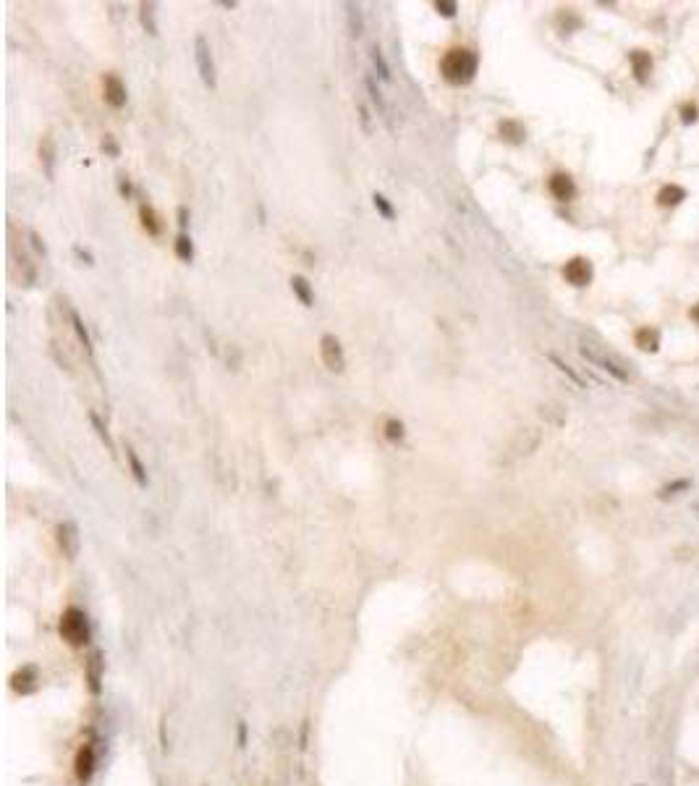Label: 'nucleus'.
Masks as SVG:
<instances>
[{
    "mask_svg": "<svg viewBox=\"0 0 699 786\" xmlns=\"http://www.w3.org/2000/svg\"><path fill=\"white\" fill-rule=\"evenodd\" d=\"M476 66H479V58H476L474 50H469V47H456V50H450V53H446L443 63H440L443 76H446L448 82H453V84H466V82H472L474 74H476Z\"/></svg>",
    "mask_w": 699,
    "mask_h": 786,
    "instance_id": "obj_1",
    "label": "nucleus"
},
{
    "mask_svg": "<svg viewBox=\"0 0 699 786\" xmlns=\"http://www.w3.org/2000/svg\"><path fill=\"white\" fill-rule=\"evenodd\" d=\"M194 58H196V69H199V76L202 82L207 84L209 89L218 84V76H215V60H212V50H209V42L199 34L194 40Z\"/></svg>",
    "mask_w": 699,
    "mask_h": 786,
    "instance_id": "obj_2",
    "label": "nucleus"
},
{
    "mask_svg": "<svg viewBox=\"0 0 699 786\" xmlns=\"http://www.w3.org/2000/svg\"><path fill=\"white\" fill-rule=\"evenodd\" d=\"M320 352H322V362L327 365V370L343 372V367H346V356H343V346L335 336L325 333V336L320 339Z\"/></svg>",
    "mask_w": 699,
    "mask_h": 786,
    "instance_id": "obj_3",
    "label": "nucleus"
},
{
    "mask_svg": "<svg viewBox=\"0 0 699 786\" xmlns=\"http://www.w3.org/2000/svg\"><path fill=\"white\" fill-rule=\"evenodd\" d=\"M563 275L571 286H587V283L592 281V265H589V260H584V257H574V260L565 262Z\"/></svg>",
    "mask_w": 699,
    "mask_h": 786,
    "instance_id": "obj_4",
    "label": "nucleus"
},
{
    "mask_svg": "<svg viewBox=\"0 0 699 786\" xmlns=\"http://www.w3.org/2000/svg\"><path fill=\"white\" fill-rule=\"evenodd\" d=\"M548 189H550V194L555 199L568 202V199H574V194H576V184H574V178L568 176V173H555V176H550V181H548Z\"/></svg>",
    "mask_w": 699,
    "mask_h": 786,
    "instance_id": "obj_5",
    "label": "nucleus"
},
{
    "mask_svg": "<svg viewBox=\"0 0 699 786\" xmlns=\"http://www.w3.org/2000/svg\"><path fill=\"white\" fill-rule=\"evenodd\" d=\"M105 100L116 110H120L126 105V87H123V82L116 74L105 76Z\"/></svg>",
    "mask_w": 699,
    "mask_h": 786,
    "instance_id": "obj_6",
    "label": "nucleus"
},
{
    "mask_svg": "<svg viewBox=\"0 0 699 786\" xmlns=\"http://www.w3.org/2000/svg\"><path fill=\"white\" fill-rule=\"evenodd\" d=\"M628 60H631V71H634V79L637 82H647V76L652 74V56L647 50H631L628 53Z\"/></svg>",
    "mask_w": 699,
    "mask_h": 786,
    "instance_id": "obj_7",
    "label": "nucleus"
},
{
    "mask_svg": "<svg viewBox=\"0 0 699 786\" xmlns=\"http://www.w3.org/2000/svg\"><path fill=\"white\" fill-rule=\"evenodd\" d=\"M581 354L587 356V359H592V362H595V365H600V367H602V370H608L610 375H615V378H618V380H628V375H626V370H621V367H618V365H615V362H613V359H608V356L597 354V352H592V349H587V346H584V349H581Z\"/></svg>",
    "mask_w": 699,
    "mask_h": 786,
    "instance_id": "obj_8",
    "label": "nucleus"
},
{
    "mask_svg": "<svg viewBox=\"0 0 699 786\" xmlns=\"http://www.w3.org/2000/svg\"><path fill=\"white\" fill-rule=\"evenodd\" d=\"M684 199H686V192L681 186H676V184H665V186L657 192V202H660L663 208H676V205H681Z\"/></svg>",
    "mask_w": 699,
    "mask_h": 786,
    "instance_id": "obj_9",
    "label": "nucleus"
},
{
    "mask_svg": "<svg viewBox=\"0 0 699 786\" xmlns=\"http://www.w3.org/2000/svg\"><path fill=\"white\" fill-rule=\"evenodd\" d=\"M291 291L296 294V299L304 304V307H312L314 304V291L312 286H309V281L307 278H301V275H294L291 278Z\"/></svg>",
    "mask_w": 699,
    "mask_h": 786,
    "instance_id": "obj_10",
    "label": "nucleus"
},
{
    "mask_svg": "<svg viewBox=\"0 0 699 786\" xmlns=\"http://www.w3.org/2000/svg\"><path fill=\"white\" fill-rule=\"evenodd\" d=\"M634 339H637V346L644 349V352H657L660 349V333L654 328H639Z\"/></svg>",
    "mask_w": 699,
    "mask_h": 786,
    "instance_id": "obj_11",
    "label": "nucleus"
},
{
    "mask_svg": "<svg viewBox=\"0 0 699 786\" xmlns=\"http://www.w3.org/2000/svg\"><path fill=\"white\" fill-rule=\"evenodd\" d=\"M346 16H348V29L354 37H361L364 32V16H361V8L354 5V3H346Z\"/></svg>",
    "mask_w": 699,
    "mask_h": 786,
    "instance_id": "obj_12",
    "label": "nucleus"
},
{
    "mask_svg": "<svg viewBox=\"0 0 699 786\" xmlns=\"http://www.w3.org/2000/svg\"><path fill=\"white\" fill-rule=\"evenodd\" d=\"M500 134H503L506 142H513V145L524 142V136H526V132H524V126H521L519 121H503V123H500Z\"/></svg>",
    "mask_w": 699,
    "mask_h": 786,
    "instance_id": "obj_13",
    "label": "nucleus"
},
{
    "mask_svg": "<svg viewBox=\"0 0 699 786\" xmlns=\"http://www.w3.org/2000/svg\"><path fill=\"white\" fill-rule=\"evenodd\" d=\"M40 155H42V163H45V171L47 176H53L55 173V145H53V139L50 136H42V142H40Z\"/></svg>",
    "mask_w": 699,
    "mask_h": 786,
    "instance_id": "obj_14",
    "label": "nucleus"
},
{
    "mask_svg": "<svg viewBox=\"0 0 699 786\" xmlns=\"http://www.w3.org/2000/svg\"><path fill=\"white\" fill-rule=\"evenodd\" d=\"M139 215H142V225L147 228V234H152V236H160V223H157V215H155V210L147 208V205H142Z\"/></svg>",
    "mask_w": 699,
    "mask_h": 786,
    "instance_id": "obj_15",
    "label": "nucleus"
},
{
    "mask_svg": "<svg viewBox=\"0 0 699 786\" xmlns=\"http://www.w3.org/2000/svg\"><path fill=\"white\" fill-rule=\"evenodd\" d=\"M372 66H374V71H377V76H380L383 82H390V66H387L385 56H383V50H380L377 45L372 47Z\"/></svg>",
    "mask_w": 699,
    "mask_h": 786,
    "instance_id": "obj_16",
    "label": "nucleus"
},
{
    "mask_svg": "<svg viewBox=\"0 0 699 786\" xmlns=\"http://www.w3.org/2000/svg\"><path fill=\"white\" fill-rule=\"evenodd\" d=\"M126 459H129V464H131V472H134L136 482H139V485H147L144 467H142V461H139V456H136V451L131 448V445H126Z\"/></svg>",
    "mask_w": 699,
    "mask_h": 786,
    "instance_id": "obj_17",
    "label": "nucleus"
},
{
    "mask_svg": "<svg viewBox=\"0 0 699 786\" xmlns=\"http://www.w3.org/2000/svg\"><path fill=\"white\" fill-rule=\"evenodd\" d=\"M176 257H179V260H183V262H192L194 244H192V238L186 236V234H181V236L176 238Z\"/></svg>",
    "mask_w": 699,
    "mask_h": 786,
    "instance_id": "obj_18",
    "label": "nucleus"
},
{
    "mask_svg": "<svg viewBox=\"0 0 699 786\" xmlns=\"http://www.w3.org/2000/svg\"><path fill=\"white\" fill-rule=\"evenodd\" d=\"M364 84H367V92H370L372 103L377 105V108H380V113H383V116H387V103H385V97H383V92L377 89V84H374L372 76H367V79H364Z\"/></svg>",
    "mask_w": 699,
    "mask_h": 786,
    "instance_id": "obj_19",
    "label": "nucleus"
},
{
    "mask_svg": "<svg viewBox=\"0 0 699 786\" xmlns=\"http://www.w3.org/2000/svg\"><path fill=\"white\" fill-rule=\"evenodd\" d=\"M142 27L149 34H157V24H155V5L152 3H142Z\"/></svg>",
    "mask_w": 699,
    "mask_h": 786,
    "instance_id": "obj_20",
    "label": "nucleus"
},
{
    "mask_svg": "<svg viewBox=\"0 0 699 786\" xmlns=\"http://www.w3.org/2000/svg\"><path fill=\"white\" fill-rule=\"evenodd\" d=\"M372 202H374V208H377V212H380L385 221H393V218H396V210H393V205L387 202L385 194H374Z\"/></svg>",
    "mask_w": 699,
    "mask_h": 786,
    "instance_id": "obj_21",
    "label": "nucleus"
},
{
    "mask_svg": "<svg viewBox=\"0 0 699 786\" xmlns=\"http://www.w3.org/2000/svg\"><path fill=\"white\" fill-rule=\"evenodd\" d=\"M385 438L387 441H393V443L403 438V425L398 422V419H387L385 422Z\"/></svg>",
    "mask_w": 699,
    "mask_h": 786,
    "instance_id": "obj_22",
    "label": "nucleus"
},
{
    "mask_svg": "<svg viewBox=\"0 0 699 786\" xmlns=\"http://www.w3.org/2000/svg\"><path fill=\"white\" fill-rule=\"evenodd\" d=\"M550 362H552V365H555V367H558V370H561V372H565V375H568V378H571V380H574L576 386H584V380H581L579 375H576V372H574V370H571V367H568V365H565L563 359H558V356H555V354H550Z\"/></svg>",
    "mask_w": 699,
    "mask_h": 786,
    "instance_id": "obj_23",
    "label": "nucleus"
},
{
    "mask_svg": "<svg viewBox=\"0 0 699 786\" xmlns=\"http://www.w3.org/2000/svg\"><path fill=\"white\" fill-rule=\"evenodd\" d=\"M90 419H92V425H94V430H97V435H100L105 441V445H107V451H113V441H110V435L105 430V425L100 422V417L94 415V412H90Z\"/></svg>",
    "mask_w": 699,
    "mask_h": 786,
    "instance_id": "obj_24",
    "label": "nucleus"
},
{
    "mask_svg": "<svg viewBox=\"0 0 699 786\" xmlns=\"http://www.w3.org/2000/svg\"><path fill=\"white\" fill-rule=\"evenodd\" d=\"M435 8H437V14L446 16V19H453L456 11H459V5H456L453 0H437V3H435Z\"/></svg>",
    "mask_w": 699,
    "mask_h": 786,
    "instance_id": "obj_25",
    "label": "nucleus"
},
{
    "mask_svg": "<svg viewBox=\"0 0 699 786\" xmlns=\"http://www.w3.org/2000/svg\"><path fill=\"white\" fill-rule=\"evenodd\" d=\"M681 119H684V123H694V121L699 119V110L694 103H686L681 105Z\"/></svg>",
    "mask_w": 699,
    "mask_h": 786,
    "instance_id": "obj_26",
    "label": "nucleus"
},
{
    "mask_svg": "<svg viewBox=\"0 0 699 786\" xmlns=\"http://www.w3.org/2000/svg\"><path fill=\"white\" fill-rule=\"evenodd\" d=\"M74 328H76V333H79V339H81V343H84V349H92L90 336H87V330H84V323L79 320V315H76V312H74Z\"/></svg>",
    "mask_w": 699,
    "mask_h": 786,
    "instance_id": "obj_27",
    "label": "nucleus"
},
{
    "mask_svg": "<svg viewBox=\"0 0 699 786\" xmlns=\"http://www.w3.org/2000/svg\"><path fill=\"white\" fill-rule=\"evenodd\" d=\"M29 238H31V241H34V249H37V252L47 254V247H45V244H42V238L37 236V234H34V231H31V234H29Z\"/></svg>",
    "mask_w": 699,
    "mask_h": 786,
    "instance_id": "obj_28",
    "label": "nucleus"
},
{
    "mask_svg": "<svg viewBox=\"0 0 699 786\" xmlns=\"http://www.w3.org/2000/svg\"><path fill=\"white\" fill-rule=\"evenodd\" d=\"M359 113H361V123H364V129L370 132V110H367V105H359Z\"/></svg>",
    "mask_w": 699,
    "mask_h": 786,
    "instance_id": "obj_29",
    "label": "nucleus"
},
{
    "mask_svg": "<svg viewBox=\"0 0 699 786\" xmlns=\"http://www.w3.org/2000/svg\"><path fill=\"white\" fill-rule=\"evenodd\" d=\"M103 147H107V152H110V155H118V147L113 145V139H110V136H105Z\"/></svg>",
    "mask_w": 699,
    "mask_h": 786,
    "instance_id": "obj_30",
    "label": "nucleus"
},
{
    "mask_svg": "<svg viewBox=\"0 0 699 786\" xmlns=\"http://www.w3.org/2000/svg\"><path fill=\"white\" fill-rule=\"evenodd\" d=\"M74 252L79 254V257H81V260H87V265H92V254H90V252H84V249H81V247H76Z\"/></svg>",
    "mask_w": 699,
    "mask_h": 786,
    "instance_id": "obj_31",
    "label": "nucleus"
},
{
    "mask_svg": "<svg viewBox=\"0 0 699 786\" xmlns=\"http://www.w3.org/2000/svg\"><path fill=\"white\" fill-rule=\"evenodd\" d=\"M120 192L126 194V197H131V192H134V189H131V184H129V181H126V178H123V181H120Z\"/></svg>",
    "mask_w": 699,
    "mask_h": 786,
    "instance_id": "obj_32",
    "label": "nucleus"
},
{
    "mask_svg": "<svg viewBox=\"0 0 699 786\" xmlns=\"http://www.w3.org/2000/svg\"><path fill=\"white\" fill-rule=\"evenodd\" d=\"M186 218H189V215H186V208H179V225L181 228H186Z\"/></svg>",
    "mask_w": 699,
    "mask_h": 786,
    "instance_id": "obj_33",
    "label": "nucleus"
},
{
    "mask_svg": "<svg viewBox=\"0 0 699 786\" xmlns=\"http://www.w3.org/2000/svg\"><path fill=\"white\" fill-rule=\"evenodd\" d=\"M691 320H694V323L699 326V304H697V307H691Z\"/></svg>",
    "mask_w": 699,
    "mask_h": 786,
    "instance_id": "obj_34",
    "label": "nucleus"
}]
</instances>
